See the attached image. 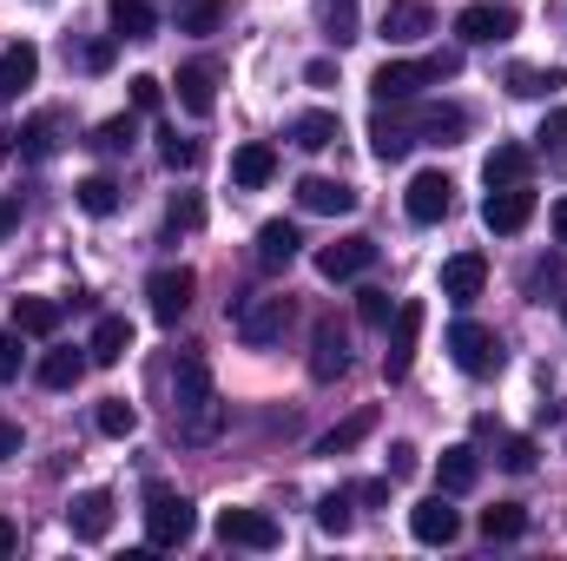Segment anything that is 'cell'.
<instances>
[{
  "instance_id": "obj_1",
  "label": "cell",
  "mask_w": 567,
  "mask_h": 561,
  "mask_svg": "<svg viewBox=\"0 0 567 561\" xmlns=\"http://www.w3.org/2000/svg\"><path fill=\"white\" fill-rule=\"evenodd\" d=\"M172 417H178L185 442H212L225 429V404L212 390V364L198 350H178V364H172Z\"/></svg>"
},
{
  "instance_id": "obj_2",
  "label": "cell",
  "mask_w": 567,
  "mask_h": 561,
  "mask_svg": "<svg viewBox=\"0 0 567 561\" xmlns=\"http://www.w3.org/2000/svg\"><path fill=\"white\" fill-rule=\"evenodd\" d=\"M455 73H462V53L383 60V67H377V80H370V93H377L383 106H410V100H423V86H442V80H455Z\"/></svg>"
},
{
  "instance_id": "obj_3",
  "label": "cell",
  "mask_w": 567,
  "mask_h": 561,
  "mask_svg": "<svg viewBox=\"0 0 567 561\" xmlns=\"http://www.w3.org/2000/svg\"><path fill=\"white\" fill-rule=\"evenodd\" d=\"M145 536H152V549H185V542L198 536V516H192V502H185L178 489L152 482V489H145Z\"/></svg>"
},
{
  "instance_id": "obj_4",
  "label": "cell",
  "mask_w": 567,
  "mask_h": 561,
  "mask_svg": "<svg viewBox=\"0 0 567 561\" xmlns=\"http://www.w3.org/2000/svg\"><path fill=\"white\" fill-rule=\"evenodd\" d=\"M442 344H449V357H455L462 377H495V370H502V344H495V330L475 324V317H455Z\"/></svg>"
},
{
  "instance_id": "obj_5",
  "label": "cell",
  "mask_w": 567,
  "mask_h": 561,
  "mask_svg": "<svg viewBox=\"0 0 567 561\" xmlns=\"http://www.w3.org/2000/svg\"><path fill=\"white\" fill-rule=\"evenodd\" d=\"M284 324H290V297H278V290L245 297V304L231 310V330H238L245 350H271V344L284 337Z\"/></svg>"
},
{
  "instance_id": "obj_6",
  "label": "cell",
  "mask_w": 567,
  "mask_h": 561,
  "mask_svg": "<svg viewBox=\"0 0 567 561\" xmlns=\"http://www.w3.org/2000/svg\"><path fill=\"white\" fill-rule=\"evenodd\" d=\"M416 344H423V297H403V304L390 310V350H383V377H390V384L410 377Z\"/></svg>"
},
{
  "instance_id": "obj_7",
  "label": "cell",
  "mask_w": 567,
  "mask_h": 561,
  "mask_svg": "<svg viewBox=\"0 0 567 561\" xmlns=\"http://www.w3.org/2000/svg\"><path fill=\"white\" fill-rule=\"evenodd\" d=\"M218 542L225 549H278L284 529L265 509H218Z\"/></svg>"
},
{
  "instance_id": "obj_8",
  "label": "cell",
  "mask_w": 567,
  "mask_h": 561,
  "mask_svg": "<svg viewBox=\"0 0 567 561\" xmlns=\"http://www.w3.org/2000/svg\"><path fill=\"white\" fill-rule=\"evenodd\" d=\"M528 218H535V192H528V178H522V185H488V198H482V225H488V232L515 238Z\"/></svg>"
},
{
  "instance_id": "obj_9",
  "label": "cell",
  "mask_w": 567,
  "mask_h": 561,
  "mask_svg": "<svg viewBox=\"0 0 567 561\" xmlns=\"http://www.w3.org/2000/svg\"><path fill=\"white\" fill-rule=\"evenodd\" d=\"M192 290H198V278H192L185 265H165V272L145 278V304H152L158 324H178V317L192 310Z\"/></svg>"
},
{
  "instance_id": "obj_10",
  "label": "cell",
  "mask_w": 567,
  "mask_h": 561,
  "mask_svg": "<svg viewBox=\"0 0 567 561\" xmlns=\"http://www.w3.org/2000/svg\"><path fill=\"white\" fill-rule=\"evenodd\" d=\"M403 212H410L416 225L449 218V212H455V178H449V172H416L410 192H403Z\"/></svg>"
},
{
  "instance_id": "obj_11",
  "label": "cell",
  "mask_w": 567,
  "mask_h": 561,
  "mask_svg": "<svg viewBox=\"0 0 567 561\" xmlns=\"http://www.w3.org/2000/svg\"><path fill=\"white\" fill-rule=\"evenodd\" d=\"M377 33L390 40V47H416L435 33V13H429V0H390L383 13H377Z\"/></svg>"
},
{
  "instance_id": "obj_12",
  "label": "cell",
  "mask_w": 567,
  "mask_h": 561,
  "mask_svg": "<svg viewBox=\"0 0 567 561\" xmlns=\"http://www.w3.org/2000/svg\"><path fill=\"white\" fill-rule=\"evenodd\" d=\"M66 529H73V542H106L113 536V496L106 489H80L66 502Z\"/></svg>"
},
{
  "instance_id": "obj_13",
  "label": "cell",
  "mask_w": 567,
  "mask_h": 561,
  "mask_svg": "<svg viewBox=\"0 0 567 561\" xmlns=\"http://www.w3.org/2000/svg\"><path fill=\"white\" fill-rule=\"evenodd\" d=\"M377 265V238H337V245H323L317 252V272L330 284H350V278H363Z\"/></svg>"
},
{
  "instance_id": "obj_14",
  "label": "cell",
  "mask_w": 567,
  "mask_h": 561,
  "mask_svg": "<svg viewBox=\"0 0 567 561\" xmlns=\"http://www.w3.org/2000/svg\"><path fill=\"white\" fill-rule=\"evenodd\" d=\"M343 370H350V337L323 317V324L310 330V377H317V384H337Z\"/></svg>"
},
{
  "instance_id": "obj_15",
  "label": "cell",
  "mask_w": 567,
  "mask_h": 561,
  "mask_svg": "<svg viewBox=\"0 0 567 561\" xmlns=\"http://www.w3.org/2000/svg\"><path fill=\"white\" fill-rule=\"evenodd\" d=\"M410 536H416V542H429V549H449V542L462 536V516H455L442 496H429V502H416V509H410Z\"/></svg>"
},
{
  "instance_id": "obj_16",
  "label": "cell",
  "mask_w": 567,
  "mask_h": 561,
  "mask_svg": "<svg viewBox=\"0 0 567 561\" xmlns=\"http://www.w3.org/2000/svg\"><path fill=\"white\" fill-rule=\"evenodd\" d=\"M482 284H488V258H482V252H455V258L442 265V297H449V304H475Z\"/></svg>"
},
{
  "instance_id": "obj_17",
  "label": "cell",
  "mask_w": 567,
  "mask_h": 561,
  "mask_svg": "<svg viewBox=\"0 0 567 561\" xmlns=\"http://www.w3.org/2000/svg\"><path fill=\"white\" fill-rule=\"evenodd\" d=\"M410 133H416V145L423 140L455 145L468 133V113H462V106H416V100H410Z\"/></svg>"
},
{
  "instance_id": "obj_18",
  "label": "cell",
  "mask_w": 567,
  "mask_h": 561,
  "mask_svg": "<svg viewBox=\"0 0 567 561\" xmlns=\"http://www.w3.org/2000/svg\"><path fill=\"white\" fill-rule=\"evenodd\" d=\"M455 33H462L468 47H495V40L515 33V7H468V13L455 20Z\"/></svg>"
},
{
  "instance_id": "obj_19",
  "label": "cell",
  "mask_w": 567,
  "mask_h": 561,
  "mask_svg": "<svg viewBox=\"0 0 567 561\" xmlns=\"http://www.w3.org/2000/svg\"><path fill=\"white\" fill-rule=\"evenodd\" d=\"M297 205L303 212H323V218H343V212H357V192L343 178H303L297 185Z\"/></svg>"
},
{
  "instance_id": "obj_20",
  "label": "cell",
  "mask_w": 567,
  "mask_h": 561,
  "mask_svg": "<svg viewBox=\"0 0 567 561\" xmlns=\"http://www.w3.org/2000/svg\"><path fill=\"white\" fill-rule=\"evenodd\" d=\"M435 482H442V496H468V489L482 482V456H475L468 442L442 449V462H435Z\"/></svg>"
},
{
  "instance_id": "obj_21",
  "label": "cell",
  "mask_w": 567,
  "mask_h": 561,
  "mask_svg": "<svg viewBox=\"0 0 567 561\" xmlns=\"http://www.w3.org/2000/svg\"><path fill=\"white\" fill-rule=\"evenodd\" d=\"M410 145H416V133H410V113H377V120H370V152H377L383 165L410 159Z\"/></svg>"
},
{
  "instance_id": "obj_22",
  "label": "cell",
  "mask_w": 567,
  "mask_h": 561,
  "mask_svg": "<svg viewBox=\"0 0 567 561\" xmlns=\"http://www.w3.org/2000/svg\"><path fill=\"white\" fill-rule=\"evenodd\" d=\"M33 80H40V47H27V40L0 47V93L13 100V93H27Z\"/></svg>"
},
{
  "instance_id": "obj_23",
  "label": "cell",
  "mask_w": 567,
  "mask_h": 561,
  "mask_svg": "<svg viewBox=\"0 0 567 561\" xmlns=\"http://www.w3.org/2000/svg\"><path fill=\"white\" fill-rule=\"evenodd\" d=\"M231 178H238L245 192H258V185H271V178H278V152H271L265 140L238 145V152H231Z\"/></svg>"
},
{
  "instance_id": "obj_24",
  "label": "cell",
  "mask_w": 567,
  "mask_h": 561,
  "mask_svg": "<svg viewBox=\"0 0 567 561\" xmlns=\"http://www.w3.org/2000/svg\"><path fill=\"white\" fill-rule=\"evenodd\" d=\"M178 106L192 113V120H205L212 106H218V80H212V67H178Z\"/></svg>"
},
{
  "instance_id": "obj_25",
  "label": "cell",
  "mask_w": 567,
  "mask_h": 561,
  "mask_svg": "<svg viewBox=\"0 0 567 561\" xmlns=\"http://www.w3.org/2000/svg\"><path fill=\"white\" fill-rule=\"evenodd\" d=\"M60 317H66V304H53V297H13V330H27V337H53Z\"/></svg>"
},
{
  "instance_id": "obj_26",
  "label": "cell",
  "mask_w": 567,
  "mask_h": 561,
  "mask_svg": "<svg viewBox=\"0 0 567 561\" xmlns=\"http://www.w3.org/2000/svg\"><path fill=\"white\" fill-rule=\"evenodd\" d=\"M126 350H133V324H126V317H100V324H93L86 357H93V364H120Z\"/></svg>"
},
{
  "instance_id": "obj_27",
  "label": "cell",
  "mask_w": 567,
  "mask_h": 561,
  "mask_svg": "<svg viewBox=\"0 0 567 561\" xmlns=\"http://www.w3.org/2000/svg\"><path fill=\"white\" fill-rule=\"evenodd\" d=\"M106 13H113V33H120V40H152V33H158L152 0H106Z\"/></svg>"
},
{
  "instance_id": "obj_28",
  "label": "cell",
  "mask_w": 567,
  "mask_h": 561,
  "mask_svg": "<svg viewBox=\"0 0 567 561\" xmlns=\"http://www.w3.org/2000/svg\"><path fill=\"white\" fill-rule=\"evenodd\" d=\"M343 140V120L337 113H297L290 120V145H303V152H323V145Z\"/></svg>"
},
{
  "instance_id": "obj_29",
  "label": "cell",
  "mask_w": 567,
  "mask_h": 561,
  "mask_svg": "<svg viewBox=\"0 0 567 561\" xmlns=\"http://www.w3.org/2000/svg\"><path fill=\"white\" fill-rule=\"evenodd\" d=\"M290 258H297V225L271 218V225L258 232V265H265V272H290Z\"/></svg>"
},
{
  "instance_id": "obj_30",
  "label": "cell",
  "mask_w": 567,
  "mask_h": 561,
  "mask_svg": "<svg viewBox=\"0 0 567 561\" xmlns=\"http://www.w3.org/2000/svg\"><path fill=\"white\" fill-rule=\"evenodd\" d=\"M567 86V67H515L508 73V93H522V100H555Z\"/></svg>"
},
{
  "instance_id": "obj_31",
  "label": "cell",
  "mask_w": 567,
  "mask_h": 561,
  "mask_svg": "<svg viewBox=\"0 0 567 561\" xmlns=\"http://www.w3.org/2000/svg\"><path fill=\"white\" fill-rule=\"evenodd\" d=\"M73 198H80V212H93V218H113L126 192H120V178H106V172H93V178H80V185H73Z\"/></svg>"
},
{
  "instance_id": "obj_32",
  "label": "cell",
  "mask_w": 567,
  "mask_h": 561,
  "mask_svg": "<svg viewBox=\"0 0 567 561\" xmlns=\"http://www.w3.org/2000/svg\"><path fill=\"white\" fill-rule=\"evenodd\" d=\"M86 364H93L86 350H47V357H40V384H47V390H73V384L86 377Z\"/></svg>"
},
{
  "instance_id": "obj_33",
  "label": "cell",
  "mask_w": 567,
  "mask_h": 561,
  "mask_svg": "<svg viewBox=\"0 0 567 561\" xmlns=\"http://www.w3.org/2000/svg\"><path fill=\"white\" fill-rule=\"evenodd\" d=\"M53 145H60V113H40V120H27L13 133V152L20 159H53Z\"/></svg>"
},
{
  "instance_id": "obj_34",
  "label": "cell",
  "mask_w": 567,
  "mask_h": 561,
  "mask_svg": "<svg viewBox=\"0 0 567 561\" xmlns=\"http://www.w3.org/2000/svg\"><path fill=\"white\" fill-rule=\"evenodd\" d=\"M482 178L488 185H522L528 178V145H495L488 165H482Z\"/></svg>"
},
{
  "instance_id": "obj_35",
  "label": "cell",
  "mask_w": 567,
  "mask_h": 561,
  "mask_svg": "<svg viewBox=\"0 0 567 561\" xmlns=\"http://www.w3.org/2000/svg\"><path fill=\"white\" fill-rule=\"evenodd\" d=\"M370 429H377V410H357V417H343L330 436H323V442H317V456H343V449H357Z\"/></svg>"
},
{
  "instance_id": "obj_36",
  "label": "cell",
  "mask_w": 567,
  "mask_h": 561,
  "mask_svg": "<svg viewBox=\"0 0 567 561\" xmlns=\"http://www.w3.org/2000/svg\"><path fill=\"white\" fill-rule=\"evenodd\" d=\"M528 529V509L522 502H495V509H482V536L488 542H515Z\"/></svg>"
},
{
  "instance_id": "obj_37",
  "label": "cell",
  "mask_w": 567,
  "mask_h": 561,
  "mask_svg": "<svg viewBox=\"0 0 567 561\" xmlns=\"http://www.w3.org/2000/svg\"><path fill=\"white\" fill-rule=\"evenodd\" d=\"M225 27V0H178V33H218Z\"/></svg>"
},
{
  "instance_id": "obj_38",
  "label": "cell",
  "mask_w": 567,
  "mask_h": 561,
  "mask_svg": "<svg viewBox=\"0 0 567 561\" xmlns=\"http://www.w3.org/2000/svg\"><path fill=\"white\" fill-rule=\"evenodd\" d=\"M93 422H100V436H133V429H140V410H133L126 397H106V404L93 410Z\"/></svg>"
},
{
  "instance_id": "obj_39",
  "label": "cell",
  "mask_w": 567,
  "mask_h": 561,
  "mask_svg": "<svg viewBox=\"0 0 567 561\" xmlns=\"http://www.w3.org/2000/svg\"><path fill=\"white\" fill-rule=\"evenodd\" d=\"M133 140H140V126H133V113H120V120H106V126L93 133V145H100L106 159H120V152H133Z\"/></svg>"
},
{
  "instance_id": "obj_40",
  "label": "cell",
  "mask_w": 567,
  "mask_h": 561,
  "mask_svg": "<svg viewBox=\"0 0 567 561\" xmlns=\"http://www.w3.org/2000/svg\"><path fill=\"white\" fill-rule=\"evenodd\" d=\"M158 159H165L172 172H192V165H198V140H185L178 126H165V133H158Z\"/></svg>"
},
{
  "instance_id": "obj_41",
  "label": "cell",
  "mask_w": 567,
  "mask_h": 561,
  "mask_svg": "<svg viewBox=\"0 0 567 561\" xmlns=\"http://www.w3.org/2000/svg\"><path fill=\"white\" fill-rule=\"evenodd\" d=\"M323 27H330V40L343 47V40H357V0H323Z\"/></svg>"
},
{
  "instance_id": "obj_42",
  "label": "cell",
  "mask_w": 567,
  "mask_h": 561,
  "mask_svg": "<svg viewBox=\"0 0 567 561\" xmlns=\"http://www.w3.org/2000/svg\"><path fill=\"white\" fill-rule=\"evenodd\" d=\"M317 529L323 536H350V496H323L317 502Z\"/></svg>"
},
{
  "instance_id": "obj_43",
  "label": "cell",
  "mask_w": 567,
  "mask_h": 561,
  "mask_svg": "<svg viewBox=\"0 0 567 561\" xmlns=\"http://www.w3.org/2000/svg\"><path fill=\"white\" fill-rule=\"evenodd\" d=\"M390 310H396V304H390V290H377V284H370V290H357V317H363V324H390Z\"/></svg>"
},
{
  "instance_id": "obj_44",
  "label": "cell",
  "mask_w": 567,
  "mask_h": 561,
  "mask_svg": "<svg viewBox=\"0 0 567 561\" xmlns=\"http://www.w3.org/2000/svg\"><path fill=\"white\" fill-rule=\"evenodd\" d=\"M502 469L528 476V469H535V442H528V436H508V442H502Z\"/></svg>"
},
{
  "instance_id": "obj_45",
  "label": "cell",
  "mask_w": 567,
  "mask_h": 561,
  "mask_svg": "<svg viewBox=\"0 0 567 561\" xmlns=\"http://www.w3.org/2000/svg\"><path fill=\"white\" fill-rule=\"evenodd\" d=\"M126 86H133V106H140V113H158V106H165V86H158L152 73H140V80H126Z\"/></svg>"
},
{
  "instance_id": "obj_46",
  "label": "cell",
  "mask_w": 567,
  "mask_h": 561,
  "mask_svg": "<svg viewBox=\"0 0 567 561\" xmlns=\"http://www.w3.org/2000/svg\"><path fill=\"white\" fill-rule=\"evenodd\" d=\"M535 140H542V152H561V145H567V106H555V113L542 120V133H535Z\"/></svg>"
},
{
  "instance_id": "obj_47",
  "label": "cell",
  "mask_w": 567,
  "mask_h": 561,
  "mask_svg": "<svg viewBox=\"0 0 567 561\" xmlns=\"http://www.w3.org/2000/svg\"><path fill=\"white\" fill-rule=\"evenodd\" d=\"M178 225H185V232H198V225H205V205H198L192 192H185V198H172V232H178Z\"/></svg>"
},
{
  "instance_id": "obj_48",
  "label": "cell",
  "mask_w": 567,
  "mask_h": 561,
  "mask_svg": "<svg viewBox=\"0 0 567 561\" xmlns=\"http://www.w3.org/2000/svg\"><path fill=\"white\" fill-rule=\"evenodd\" d=\"M416 476V442H390V482H410Z\"/></svg>"
},
{
  "instance_id": "obj_49",
  "label": "cell",
  "mask_w": 567,
  "mask_h": 561,
  "mask_svg": "<svg viewBox=\"0 0 567 561\" xmlns=\"http://www.w3.org/2000/svg\"><path fill=\"white\" fill-rule=\"evenodd\" d=\"M20 377V330H0V384Z\"/></svg>"
},
{
  "instance_id": "obj_50",
  "label": "cell",
  "mask_w": 567,
  "mask_h": 561,
  "mask_svg": "<svg viewBox=\"0 0 567 561\" xmlns=\"http://www.w3.org/2000/svg\"><path fill=\"white\" fill-rule=\"evenodd\" d=\"M80 60H86V67H93V73H106V67H113V40H93V47H86V53H80Z\"/></svg>"
},
{
  "instance_id": "obj_51",
  "label": "cell",
  "mask_w": 567,
  "mask_h": 561,
  "mask_svg": "<svg viewBox=\"0 0 567 561\" xmlns=\"http://www.w3.org/2000/svg\"><path fill=\"white\" fill-rule=\"evenodd\" d=\"M13 456H20V422L0 417V462H13Z\"/></svg>"
},
{
  "instance_id": "obj_52",
  "label": "cell",
  "mask_w": 567,
  "mask_h": 561,
  "mask_svg": "<svg viewBox=\"0 0 567 561\" xmlns=\"http://www.w3.org/2000/svg\"><path fill=\"white\" fill-rule=\"evenodd\" d=\"M561 278H567V265H561V258H555V265H535V290H548V284L561 290Z\"/></svg>"
},
{
  "instance_id": "obj_53",
  "label": "cell",
  "mask_w": 567,
  "mask_h": 561,
  "mask_svg": "<svg viewBox=\"0 0 567 561\" xmlns=\"http://www.w3.org/2000/svg\"><path fill=\"white\" fill-rule=\"evenodd\" d=\"M303 80H310V86H330V80H337V67H330V60H310V67H303Z\"/></svg>"
},
{
  "instance_id": "obj_54",
  "label": "cell",
  "mask_w": 567,
  "mask_h": 561,
  "mask_svg": "<svg viewBox=\"0 0 567 561\" xmlns=\"http://www.w3.org/2000/svg\"><path fill=\"white\" fill-rule=\"evenodd\" d=\"M13 225H20V198H0V238H7Z\"/></svg>"
},
{
  "instance_id": "obj_55",
  "label": "cell",
  "mask_w": 567,
  "mask_h": 561,
  "mask_svg": "<svg viewBox=\"0 0 567 561\" xmlns=\"http://www.w3.org/2000/svg\"><path fill=\"white\" fill-rule=\"evenodd\" d=\"M13 549H20V529H13V522H7V516H0V561L13 555Z\"/></svg>"
},
{
  "instance_id": "obj_56",
  "label": "cell",
  "mask_w": 567,
  "mask_h": 561,
  "mask_svg": "<svg viewBox=\"0 0 567 561\" xmlns=\"http://www.w3.org/2000/svg\"><path fill=\"white\" fill-rule=\"evenodd\" d=\"M555 238L567 245V198H555Z\"/></svg>"
},
{
  "instance_id": "obj_57",
  "label": "cell",
  "mask_w": 567,
  "mask_h": 561,
  "mask_svg": "<svg viewBox=\"0 0 567 561\" xmlns=\"http://www.w3.org/2000/svg\"><path fill=\"white\" fill-rule=\"evenodd\" d=\"M0 106H7V93H0Z\"/></svg>"
},
{
  "instance_id": "obj_58",
  "label": "cell",
  "mask_w": 567,
  "mask_h": 561,
  "mask_svg": "<svg viewBox=\"0 0 567 561\" xmlns=\"http://www.w3.org/2000/svg\"><path fill=\"white\" fill-rule=\"evenodd\" d=\"M0 159H7V145H0Z\"/></svg>"
},
{
  "instance_id": "obj_59",
  "label": "cell",
  "mask_w": 567,
  "mask_h": 561,
  "mask_svg": "<svg viewBox=\"0 0 567 561\" xmlns=\"http://www.w3.org/2000/svg\"><path fill=\"white\" fill-rule=\"evenodd\" d=\"M561 310H567V297H561Z\"/></svg>"
}]
</instances>
